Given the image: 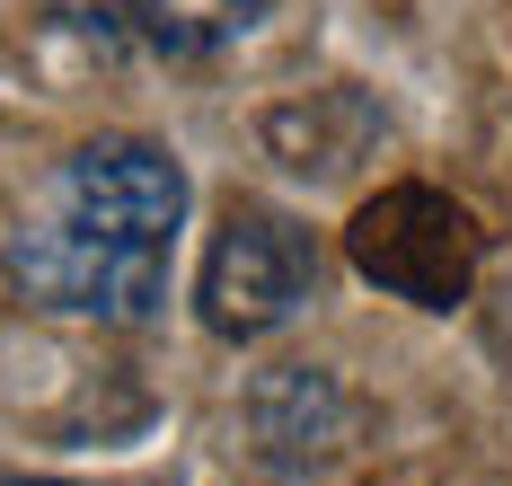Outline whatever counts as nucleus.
<instances>
[{
    "label": "nucleus",
    "mask_w": 512,
    "mask_h": 486,
    "mask_svg": "<svg viewBox=\"0 0 512 486\" xmlns=\"http://www.w3.org/2000/svg\"><path fill=\"white\" fill-rule=\"evenodd\" d=\"M239 416H248L256 460H265V469H283V478H318V469H336V460L354 451V433H362L354 389L327 372V363L256 372L248 398H239Z\"/></svg>",
    "instance_id": "39448f33"
},
{
    "label": "nucleus",
    "mask_w": 512,
    "mask_h": 486,
    "mask_svg": "<svg viewBox=\"0 0 512 486\" xmlns=\"http://www.w3.org/2000/svg\"><path fill=\"white\" fill-rule=\"evenodd\" d=\"M371 142H380V107L362 89H309L265 115V151L292 177H345L354 160H371Z\"/></svg>",
    "instance_id": "423d86ee"
},
{
    "label": "nucleus",
    "mask_w": 512,
    "mask_h": 486,
    "mask_svg": "<svg viewBox=\"0 0 512 486\" xmlns=\"http://www.w3.org/2000/svg\"><path fill=\"white\" fill-rule=\"evenodd\" d=\"M0 486H53V478H0Z\"/></svg>",
    "instance_id": "6e6552de"
},
{
    "label": "nucleus",
    "mask_w": 512,
    "mask_h": 486,
    "mask_svg": "<svg viewBox=\"0 0 512 486\" xmlns=\"http://www.w3.org/2000/svg\"><path fill=\"white\" fill-rule=\"evenodd\" d=\"M345 257H354V274L380 283L389 301L460 310L468 283H477V257H486V230H477L468 204H451L442 186H380V195L354 204Z\"/></svg>",
    "instance_id": "f03ea898"
},
{
    "label": "nucleus",
    "mask_w": 512,
    "mask_h": 486,
    "mask_svg": "<svg viewBox=\"0 0 512 486\" xmlns=\"http://www.w3.org/2000/svg\"><path fill=\"white\" fill-rule=\"evenodd\" d=\"M124 9L159 54H221L265 18V0H124Z\"/></svg>",
    "instance_id": "0eeeda50"
},
{
    "label": "nucleus",
    "mask_w": 512,
    "mask_h": 486,
    "mask_svg": "<svg viewBox=\"0 0 512 486\" xmlns=\"http://www.w3.org/2000/svg\"><path fill=\"white\" fill-rule=\"evenodd\" d=\"M62 213L89 221V230H115V239H159L168 248L177 221H186V168L159 142H133V133L80 142L62 160Z\"/></svg>",
    "instance_id": "20e7f679"
},
{
    "label": "nucleus",
    "mask_w": 512,
    "mask_h": 486,
    "mask_svg": "<svg viewBox=\"0 0 512 486\" xmlns=\"http://www.w3.org/2000/svg\"><path fill=\"white\" fill-rule=\"evenodd\" d=\"M9 283L27 310L53 319H106V327H151L168 310V248L159 239H115L89 221H36L9 239Z\"/></svg>",
    "instance_id": "f257e3e1"
},
{
    "label": "nucleus",
    "mask_w": 512,
    "mask_h": 486,
    "mask_svg": "<svg viewBox=\"0 0 512 486\" xmlns=\"http://www.w3.org/2000/svg\"><path fill=\"white\" fill-rule=\"evenodd\" d=\"M309 292H318V239L292 213H274V204H230V221L212 230L204 283H195L212 336L256 345V336L301 319Z\"/></svg>",
    "instance_id": "7ed1b4c3"
}]
</instances>
